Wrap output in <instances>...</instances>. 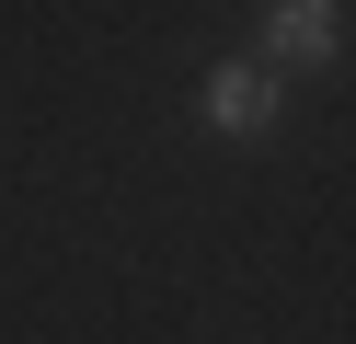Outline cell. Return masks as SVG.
<instances>
[{
    "mask_svg": "<svg viewBox=\"0 0 356 344\" xmlns=\"http://www.w3.org/2000/svg\"><path fill=\"white\" fill-rule=\"evenodd\" d=\"M333 46H345V0H276V12H264V69H322Z\"/></svg>",
    "mask_w": 356,
    "mask_h": 344,
    "instance_id": "6da1fadb",
    "label": "cell"
},
{
    "mask_svg": "<svg viewBox=\"0 0 356 344\" xmlns=\"http://www.w3.org/2000/svg\"><path fill=\"white\" fill-rule=\"evenodd\" d=\"M276 104H287V81H276L264 58H230V69L207 81V126H218V138H264Z\"/></svg>",
    "mask_w": 356,
    "mask_h": 344,
    "instance_id": "7a4b0ae2",
    "label": "cell"
}]
</instances>
